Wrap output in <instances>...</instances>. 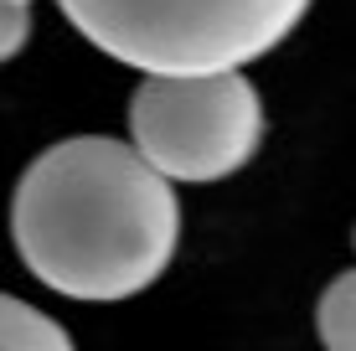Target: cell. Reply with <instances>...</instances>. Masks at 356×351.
Instances as JSON below:
<instances>
[{
    "mask_svg": "<svg viewBox=\"0 0 356 351\" xmlns=\"http://www.w3.org/2000/svg\"><path fill=\"white\" fill-rule=\"evenodd\" d=\"M10 238L21 263L67 300H129L165 274L181 207L140 150L78 135L42 150L16 181Z\"/></svg>",
    "mask_w": 356,
    "mask_h": 351,
    "instance_id": "1",
    "label": "cell"
},
{
    "mask_svg": "<svg viewBox=\"0 0 356 351\" xmlns=\"http://www.w3.org/2000/svg\"><path fill=\"white\" fill-rule=\"evenodd\" d=\"M104 57L145 78H217L274 52L310 0H57Z\"/></svg>",
    "mask_w": 356,
    "mask_h": 351,
    "instance_id": "2",
    "label": "cell"
},
{
    "mask_svg": "<svg viewBox=\"0 0 356 351\" xmlns=\"http://www.w3.org/2000/svg\"><path fill=\"white\" fill-rule=\"evenodd\" d=\"M264 99L243 72L145 78L129 99V145L165 181H222L259 155Z\"/></svg>",
    "mask_w": 356,
    "mask_h": 351,
    "instance_id": "3",
    "label": "cell"
},
{
    "mask_svg": "<svg viewBox=\"0 0 356 351\" xmlns=\"http://www.w3.org/2000/svg\"><path fill=\"white\" fill-rule=\"evenodd\" d=\"M0 351H72V341L47 310L0 295Z\"/></svg>",
    "mask_w": 356,
    "mask_h": 351,
    "instance_id": "4",
    "label": "cell"
},
{
    "mask_svg": "<svg viewBox=\"0 0 356 351\" xmlns=\"http://www.w3.org/2000/svg\"><path fill=\"white\" fill-rule=\"evenodd\" d=\"M315 331L325 351H356V269L330 279V289L315 305Z\"/></svg>",
    "mask_w": 356,
    "mask_h": 351,
    "instance_id": "5",
    "label": "cell"
},
{
    "mask_svg": "<svg viewBox=\"0 0 356 351\" xmlns=\"http://www.w3.org/2000/svg\"><path fill=\"white\" fill-rule=\"evenodd\" d=\"M26 36H31V0H0V63H10L26 47Z\"/></svg>",
    "mask_w": 356,
    "mask_h": 351,
    "instance_id": "6",
    "label": "cell"
}]
</instances>
